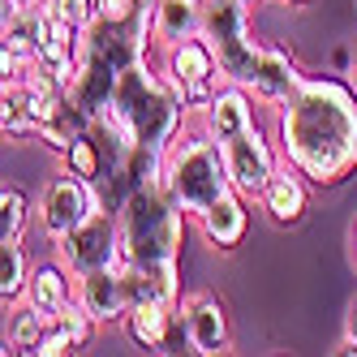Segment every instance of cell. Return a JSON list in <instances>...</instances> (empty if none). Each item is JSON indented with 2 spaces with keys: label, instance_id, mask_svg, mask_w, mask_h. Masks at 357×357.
I'll list each match as a JSON object with an SVG mask.
<instances>
[{
  "label": "cell",
  "instance_id": "obj_14",
  "mask_svg": "<svg viewBox=\"0 0 357 357\" xmlns=\"http://www.w3.org/2000/svg\"><path fill=\"white\" fill-rule=\"evenodd\" d=\"M78 301L86 305V314H91L95 323H121L125 314H130V297H125L121 263L78 275Z\"/></svg>",
  "mask_w": 357,
  "mask_h": 357
},
{
  "label": "cell",
  "instance_id": "obj_30",
  "mask_svg": "<svg viewBox=\"0 0 357 357\" xmlns=\"http://www.w3.org/2000/svg\"><path fill=\"white\" fill-rule=\"evenodd\" d=\"M344 336H349V340L357 344V301L349 305V319H344Z\"/></svg>",
  "mask_w": 357,
  "mask_h": 357
},
{
  "label": "cell",
  "instance_id": "obj_3",
  "mask_svg": "<svg viewBox=\"0 0 357 357\" xmlns=\"http://www.w3.org/2000/svg\"><path fill=\"white\" fill-rule=\"evenodd\" d=\"M164 190L172 194V202L185 215H202L215 198H224L233 190L224 168V151L220 142L198 130V134H176V142L164 151Z\"/></svg>",
  "mask_w": 357,
  "mask_h": 357
},
{
  "label": "cell",
  "instance_id": "obj_18",
  "mask_svg": "<svg viewBox=\"0 0 357 357\" xmlns=\"http://www.w3.org/2000/svg\"><path fill=\"white\" fill-rule=\"evenodd\" d=\"M22 297H26L35 310L56 314L78 297V275H73L61 259L56 263H39V267H31V280H26V293Z\"/></svg>",
  "mask_w": 357,
  "mask_h": 357
},
{
  "label": "cell",
  "instance_id": "obj_32",
  "mask_svg": "<svg viewBox=\"0 0 357 357\" xmlns=\"http://www.w3.org/2000/svg\"><path fill=\"white\" fill-rule=\"evenodd\" d=\"M5 353H17V344H13L9 336H0V357H5Z\"/></svg>",
  "mask_w": 357,
  "mask_h": 357
},
{
  "label": "cell",
  "instance_id": "obj_26",
  "mask_svg": "<svg viewBox=\"0 0 357 357\" xmlns=\"http://www.w3.org/2000/svg\"><path fill=\"white\" fill-rule=\"evenodd\" d=\"M65 164H69L73 176H86V181H95V176H99V146H95V138L86 130L65 146Z\"/></svg>",
  "mask_w": 357,
  "mask_h": 357
},
{
  "label": "cell",
  "instance_id": "obj_23",
  "mask_svg": "<svg viewBox=\"0 0 357 357\" xmlns=\"http://www.w3.org/2000/svg\"><path fill=\"white\" fill-rule=\"evenodd\" d=\"M43 323H47V314H43V310H35L26 297H17V301H9L5 336H9L22 353H31V349H35V340H39V331H43Z\"/></svg>",
  "mask_w": 357,
  "mask_h": 357
},
{
  "label": "cell",
  "instance_id": "obj_4",
  "mask_svg": "<svg viewBox=\"0 0 357 357\" xmlns=\"http://www.w3.org/2000/svg\"><path fill=\"white\" fill-rule=\"evenodd\" d=\"M181 220L185 211L160 185H134V194L121 202V245L130 263H168L181 254Z\"/></svg>",
  "mask_w": 357,
  "mask_h": 357
},
{
  "label": "cell",
  "instance_id": "obj_10",
  "mask_svg": "<svg viewBox=\"0 0 357 357\" xmlns=\"http://www.w3.org/2000/svg\"><path fill=\"white\" fill-rule=\"evenodd\" d=\"M176 314H181V331L194 353L202 357H220L233 349V331H228V314L224 305L211 297V293H194L176 305Z\"/></svg>",
  "mask_w": 357,
  "mask_h": 357
},
{
  "label": "cell",
  "instance_id": "obj_1",
  "mask_svg": "<svg viewBox=\"0 0 357 357\" xmlns=\"http://www.w3.org/2000/svg\"><path fill=\"white\" fill-rule=\"evenodd\" d=\"M280 155L305 181L336 185L357 172V91L336 78H301L280 104Z\"/></svg>",
  "mask_w": 357,
  "mask_h": 357
},
{
  "label": "cell",
  "instance_id": "obj_29",
  "mask_svg": "<svg viewBox=\"0 0 357 357\" xmlns=\"http://www.w3.org/2000/svg\"><path fill=\"white\" fill-rule=\"evenodd\" d=\"M17 130V116H13V99H9V91L0 86V134H13Z\"/></svg>",
  "mask_w": 357,
  "mask_h": 357
},
{
  "label": "cell",
  "instance_id": "obj_35",
  "mask_svg": "<svg viewBox=\"0 0 357 357\" xmlns=\"http://www.w3.org/2000/svg\"><path fill=\"white\" fill-rule=\"evenodd\" d=\"M353 86H357V56H353Z\"/></svg>",
  "mask_w": 357,
  "mask_h": 357
},
{
  "label": "cell",
  "instance_id": "obj_11",
  "mask_svg": "<svg viewBox=\"0 0 357 357\" xmlns=\"http://www.w3.org/2000/svg\"><path fill=\"white\" fill-rule=\"evenodd\" d=\"M95 319L86 314V305L73 297L65 310H56V314H47V323H43V331H39V340H35V357H65V353H82L91 340H95Z\"/></svg>",
  "mask_w": 357,
  "mask_h": 357
},
{
  "label": "cell",
  "instance_id": "obj_15",
  "mask_svg": "<svg viewBox=\"0 0 357 357\" xmlns=\"http://www.w3.org/2000/svg\"><path fill=\"white\" fill-rule=\"evenodd\" d=\"M259 202H263V211H267L275 224H297V220L305 215V207H310V190H305V176H301L289 160H284V164H275V172H271V181L263 185Z\"/></svg>",
  "mask_w": 357,
  "mask_h": 357
},
{
  "label": "cell",
  "instance_id": "obj_31",
  "mask_svg": "<svg viewBox=\"0 0 357 357\" xmlns=\"http://www.w3.org/2000/svg\"><path fill=\"white\" fill-rule=\"evenodd\" d=\"M13 9H17V0H0V31L9 26V17H13Z\"/></svg>",
  "mask_w": 357,
  "mask_h": 357
},
{
  "label": "cell",
  "instance_id": "obj_21",
  "mask_svg": "<svg viewBox=\"0 0 357 357\" xmlns=\"http://www.w3.org/2000/svg\"><path fill=\"white\" fill-rule=\"evenodd\" d=\"M26 280H31V259H26L22 237L0 241V305H9L26 293Z\"/></svg>",
  "mask_w": 357,
  "mask_h": 357
},
{
  "label": "cell",
  "instance_id": "obj_33",
  "mask_svg": "<svg viewBox=\"0 0 357 357\" xmlns=\"http://www.w3.org/2000/svg\"><path fill=\"white\" fill-rule=\"evenodd\" d=\"M353 259H357V228H353Z\"/></svg>",
  "mask_w": 357,
  "mask_h": 357
},
{
  "label": "cell",
  "instance_id": "obj_22",
  "mask_svg": "<svg viewBox=\"0 0 357 357\" xmlns=\"http://www.w3.org/2000/svg\"><path fill=\"white\" fill-rule=\"evenodd\" d=\"M39 31H43V5H17L9 26L0 31V39H5L17 56L35 61V47H39Z\"/></svg>",
  "mask_w": 357,
  "mask_h": 357
},
{
  "label": "cell",
  "instance_id": "obj_34",
  "mask_svg": "<svg viewBox=\"0 0 357 357\" xmlns=\"http://www.w3.org/2000/svg\"><path fill=\"white\" fill-rule=\"evenodd\" d=\"M17 5H43V0H17Z\"/></svg>",
  "mask_w": 357,
  "mask_h": 357
},
{
  "label": "cell",
  "instance_id": "obj_6",
  "mask_svg": "<svg viewBox=\"0 0 357 357\" xmlns=\"http://www.w3.org/2000/svg\"><path fill=\"white\" fill-rule=\"evenodd\" d=\"M164 82L176 91V99L185 104V112H202L215 95V78H220V65H215V52L207 47V39L194 35V39H181L164 47Z\"/></svg>",
  "mask_w": 357,
  "mask_h": 357
},
{
  "label": "cell",
  "instance_id": "obj_9",
  "mask_svg": "<svg viewBox=\"0 0 357 357\" xmlns=\"http://www.w3.org/2000/svg\"><path fill=\"white\" fill-rule=\"evenodd\" d=\"M224 151V168H228V181H233L237 194L245 198H259L263 185L271 181V172H275V146L267 142V134L259 130V125H250V130H241L237 138H228L220 142Z\"/></svg>",
  "mask_w": 357,
  "mask_h": 357
},
{
  "label": "cell",
  "instance_id": "obj_37",
  "mask_svg": "<svg viewBox=\"0 0 357 357\" xmlns=\"http://www.w3.org/2000/svg\"><path fill=\"white\" fill-rule=\"evenodd\" d=\"M289 5H305V0H289Z\"/></svg>",
  "mask_w": 357,
  "mask_h": 357
},
{
  "label": "cell",
  "instance_id": "obj_25",
  "mask_svg": "<svg viewBox=\"0 0 357 357\" xmlns=\"http://www.w3.org/2000/svg\"><path fill=\"white\" fill-rule=\"evenodd\" d=\"M151 13H155V0H99L104 22H121V26H134L142 35H151Z\"/></svg>",
  "mask_w": 357,
  "mask_h": 357
},
{
  "label": "cell",
  "instance_id": "obj_27",
  "mask_svg": "<svg viewBox=\"0 0 357 357\" xmlns=\"http://www.w3.org/2000/svg\"><path fill=\"white\" fill-rule=\"evenodd\" d=\"M56 17H65L73 31H91L99 22V0H43Z\"/></svg>",
  "mask_w": 357,
  "mask_h": 357
},
{
  "label": "cell",
  "instance_id": "obj_36",
  "mask_svg": "<svg viewBox=\"0 0 357 357\" xmlns=\"http://www.w3.org/2000/svg\"><path fill=\"white\" fill-rule=\"evenodd\" d=\"M241 5H245V9H254V5H259V0H241Z\"/></svg>",
  "mask_w": 357,
  "mask_h": 357
},
{
  "label": "cell",
  "instance_id": "obj_2",
  "mask_svg": "<svg viewBox=\"0 0 357 357\" xmlns=\"http://www.w3.org/2000/svg\"><path fill=\"white\" fill-rule=\"evenodd\" d=\"M181 121H185V104L164 82V73L151 69L146 56L116 73L104 108L95 112V125H104L121 151H134V146L168 151L181 134Z\"/></svg>",
  "mask_w": 357,
  "mask_h": 357
},
{
  "label": "cell",
  "instance_id": "obj_12",
  "mask_svg": "<svg viewBox=\"0 0 357 357\" xmlns=\"http://www.w3.org/2000/svg\"><path fill=\"white\" fill-rule=\"evenodd\" d=\"M121 280H125V297L130 305L138 301H160V305H181V271H176V259L168 263H130L121 259Z\"/></svg>",
  "mask_w": 357,
  "mask_h": 357
},
{
  "label": "cell",
  "instance_id": "obj_17",
  "mask_svg": "<svg viewBox=\"0 0 357 357\" xmlns=\"http://www.w3.org/2000/svg\"><path fill=\"white\" fill-rule=\"evenodd\" d=\"M198 228H202V237H207L215 250H233L241 245L245 237V228H250V211H245V194L237 190H228L224 198H215L207 211L198 215Z\"/></svg>",
  "mask_w": 357,
  "mask_h": 357
},
{
  "label": "cell",
  "instance_id": "obj_8",
  "mask_svg": "<svg viewBox=\"0 0 357 357\" xmlns=\"http://www.w3.org/2000/svg\"><path fill=\"white\" fill-rule=\"evenodd\" d=\"M104 211V198H99L95 181L86 176H56V181H47L39 202H35V215H39V228L47 241H61L65 233H73L86 215Z\"/></svg>",
  "mask_w": 357,
  "mask_h": 357
},
{
  "label": "cell",
  "instance_id": "obj_5",
  "mask_svg": "<svg viewBox=\"0 0 357 357\" xmlns=\"http://www.w3.org/2000/svg\"><path fill=\"white\" fill-rule=\"evenodd\" d=\"M202 39H207V47L215 52L220 78L237 82V86H250L263 43H254L250 9L241 0H202Z\"/></svg>",
  "mask_w": 357,
  "mask_h": 357
},
{
  "label": "cell",
  "instance_id": "obj_16",
  "mask_svg": "<svg viewBox=\"0 0 357 357\" xmlns=\"http://www.w3.org/2000/svg\"><path fill=\"white\" fill-rule=\"evenodd\" d=\"M305 73L297 69V61L280 47H263L259 52V65H254V78H250V95L263 99V104H284V99L301 86Z\"/></svg>",
  "mask_w": 357,
  "mask_h": 357
},
{
  "label": "cell",
  "instance_id": "obj_28",
  "mask_svg": "<svg viewBox=\"0 0 357 357\" xmlns=\"http://www.w3.org/2000/svg\"><path fill=\"white\" fill-rule=\"evenodd\" d=\"M26 69H31V61H26V56H17L13 47H9L5 39H0V86H13V82H17Z\"/></svg>",
  "mask_w": 357,
  "mask_h": 357
},
{
  "label": "cell",
  "instance_id": "obj_20",
  "mask_svg": "<svg viewBox=\"0 0 357 357\" xmlns=\"http://www.w3.org/2000/svg\"><path fill=\"white\" fill-rule=\"evenodd\" d=\"M172 305H160V301H138L130 305V314H125V327H130V336L142 344V349H160L168 340V327H172Z\"/></svg>",
  "mask_w": 357,
  "mask_h": 357
},
{
  "label": "cell",
  "instance_id": "obj_24",
  "mask_svg": "<svg viewBox=\"0 0 357 357\" xmlns=\"http://www.w3.org/2000/svg\"><path fill=\"white\" fill-rule=\"evenodd\" d=\"M31 198L13 190V185H0V241H13L26 233V224H31Z\"/></svg>",
  "mask_w": 357,
  "mask_h": 357
},
{
  "label": "cell",
  "instance_id": "obj_13",
  "mask_svg": "<svg viewBox=\"0 0 357 357\" xmlns=\"http://www.w3.org/2000/svg\"><path fill=\"white\" fill-rule=\"evenodd\" d=\"M198 116H202V130H207L215 142H228V138H237L241 130L254 125V95H250V86L224 82V86H215L211 104Z\"/></svg>",
  "mask_w": 357,
  "mask_h": 357
},
{
  "label": "cell",
  "instance_id": "obj_7",
  "mask_svg": "<svg viewBox=\"0 0 357 357\" xmlns=\"http://www.w3.org/2000/svg\"><path fill=\"white\" fill-rule=\"evenodd\" d=\"M56 259L73 271V275H86V271H99V267H116L125 259V245H121V224L116 215L104 207L86 215L73 233H65L56 241Z\"/></svg>",
  "mask_w": 357,
  "mask_h": 357
},
{
  "label": "cell",
  "instance_id": "obj_19",
  "mask_svg": "<svg viewBox=\"0 0 357 357\" xmlns=\"http://www.w3.org/2000/svg\"><path fill=\"white\" fill-rule=\"evenodd\" d=\"M202 35V0H155L151 13V39L160 47H172L181 39Z\"/></svg>",
  "mask_w": 357,
  "mask_h": 357
}]
</instances>
